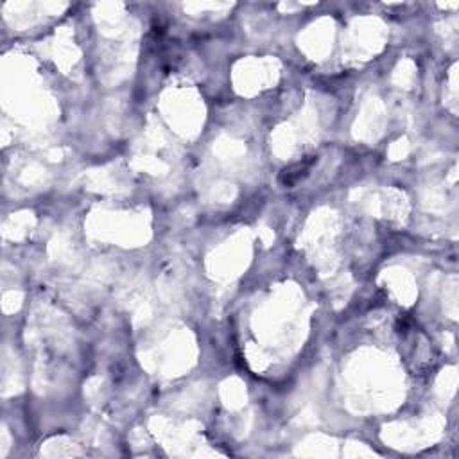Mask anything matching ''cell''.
<instances>
[{
    "label": "cell",
    "mask_w": 459,
    "mask_h": 459,
    "mask_svg": "<svg viewBox=\"0 0 459 459\" xmlns=\"http://www.w3.org/2000/svg\"><path fill=\"white\" fill-rule=\"evenodd\" d=\"M314 164H318V157H309L307 160H302L298 162V164L291 165V167L283 169V171L280 172L278 181L283 187H295L296 183H300V181L309 174V171L312 169Z\"/></svg>",
    "instance_id": "cell-1"
}]
</instances>
